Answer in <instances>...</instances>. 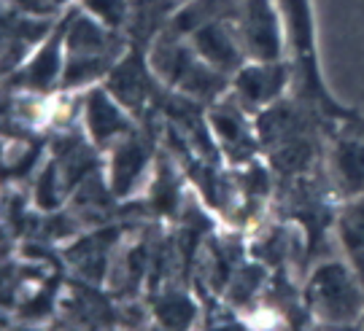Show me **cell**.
Returning a JSON list of instances; mask_svg holds the SVG:
<instances>
[{
  "mask_svg": "<svg viewBox=\"0 0 364 331\" xmlns=\"http://www.w3.org/2000/svg\"><path fill=\"white\" fill-rule=\"evenodd\" d=\"M305 299L313 318L326 326H359L364 315V283L348 261H321L311 272Z\"/></svg>",
  "mask_w": 364,
  "mask_h": 331,
  "instance_id": "7a4b0ae2",
  "label": "cell"
},
{
  "mask_svg": "<svg viewBox=\"0 0 364 331\" xmlns=\"http://www.w3.org/2000/svg\"><path fill=\"white\" fill-rule=\"evenodd\" d=\"M338 234L348 256L364 251V194L353 197L351 202L340 210Z\"/></svg>",
  "mask_w": 364,
  "mask_h": 331,
  "instance_id": "4fadbf2b",
  "label": "cell"
},
{
  "mask_svg": "<svg viewBox=\"0 0 364 331\" xmlns=\"http://www.w3.org/2000/svg\"><path fill=\"white\" fill-rule=\"evenodd\" d=\"M103 84L132 116L144 108L146 97H149V89H146L144 81V63L132 49L124 51V57L114 65V70L108 73Z\"/></svg>",
  "mask_w": 364,
  "mask_h": 331,
  "instance_id": "8fae6325",
  "label": "cell"
},
{
  "mask_svg": "<svg viewBox=\"0 0 364 331\" xmlns=\"http://www.w3.org/2000/svg\"><path fill=\"white\" fill-rule=\"evenodd\" d=\"M65 33L68 11L54 22L52 33L41 40L25 63L19 65L11 76H6L14 92L41 94V97L60 92V81H63V70H65Z\"/></svg>",
  "mask_w": 364,
  "mask_h": 331,
  "instance_id": "5b68a950",
  "label": "cell"
},
{
  "mask_svg": "<svg viewBox=\"0 0 364 331\" xmlns=\"http://www.w3.org/2000/svg\"><path fill=\"white\" fill-rule=\"evenodd\" d=\"M151 151L144 138L132 129L108 148V189L119 200L132 197L149 175Z\"/></svg>",
  "mask_w": 364,
  "mask_h": 331,
  "instance_id": "9c48e42d",
  "label": "cell"
},
{
  "mask_svg": "<svg viewBox=\"0 0 364 331\" xmlns=\"http://www.w3.org/2000/svg\"><path fill=\"white\" fill-rule=\"evenodd\" d=\"M230 16L248 60H287V25L278 0H237Z\"/></svg>",
  "mask_w": 364,
  "mask_h": 331,
  "instance_id": "3957f363",
  "label": "cell"
},
{
  "mask_svg": "<svg viewBox=\"0 0 364 331\" xmlns=\"http://www.w3.org/2000/svg\"><path fill=\"white\" fill-rule=\"evenodd\" d=\"M156 318L165 329H186L192 320H195V305L186 299V296H178V293H168L159 299L156 305Z\"/></svg>",
  "mask_w": 364,
  "mask_h": 331,
  "instance_id": "9a60e30c",
  "label": "cell"
},
{
  "mask_svg": "<svg viewBox=\"0 0 364 331\" xmlns=\"http://www.w3.org/2000/svg\"><path fill=\"white\" fill-rule=\"evenodd\" d=\"M78 9L87 11L92 19H97L108 30L122 33L124 25H130L132 19V0H76Z\"/></svg>",
  "mask_w": 364,
  "mask_h": 331,
  "instance_id": "5bb4252c",
  "label": "cell"
},
{
  "mask_svg": "<svg viewBox=\"0 0 364 331\" xmlns=\"http://www.w3.org/2000/svg\"><path fill=\"white\" fill-rule=\"evenodd\" d=\"M124 38L117 30H108L87 11L78 9V3L68 11L65 33V70L60 81V92L73 94L78 89H90L95 84H103L114 65L124 57Z\"/></svg>",
  "mask_w": 364,
  "mask_h": 331,
  "instance_id": "6da1fadb",
  "label": "cell"
},
{
  "mask_svg": "<svg viewBox=\"0 0 364 331\" xmlns=\"http://www.w3.org/2000/svg\"><path fill=\"white\" fill-rule=\"evenodd\" d=\"M63 202V178H60V167L49 162L41 173L38 183H36V205L41 210H54Z\"/></svg>",
  "mask_w": 364,
  "mask_h": 331,
  "instance_id": "2e32d148",
  "label": "cell"
},
{
  "mask_svg": "<svg viewBox=\"0 0 364 331\" xmlns=\"http://www.w3.org/2000/svg\"><path fill=\"white\" fill-rule=\"evenodd\" d=\"M248 116L251 114L235 97L210 108L208 129L227 153H243L254 148V129L248 127Z\"/></svg>",
  "mask_w": 364,
  "mask_h": 331,
  "instance_id": "30bf717a",
  "label": "cell"
},
{
  "mask_svg": "<svg viewBox=\"0 0 364 331\" xmlns=\"http://www.w3.org/2000/svg\"><path fill=\"white\" fill-rule=\"evenodd\" d=\"M294 67L287 60H248L230 81V94L246 108L248 114H262L284 100L287 87L294 78Z\"/></svg>",
  "mask_w": 364,
  "mask_h": 331,
  "instance_id": "8992f818",
  "label": "cell"
},
{
  "mask_svg": "<svg viewBox=\"0 0 364 331\" xmlns=\"http://www.w3.org/2000/svg\"><path fill=\"white\" fill-rule=\"evenodd\" d=\"M359 329H364V315H362V320H359Z\"/></svg>",
  "mask_w": 364,
  "mask_h": 331,
  "instance_id": "ac0fdd59",
  "label": "cell"
},
{
  "mask_svg": "<svg viewBox=\"0 0 364 331\" xmlns=\"http://www.w3.org/2000/svg\"><path fill=\"white\" fill-rule=\"evenodd\" d=\"M332 170L335 178L351 197L364 194V138L346 135L332 148Z\"/></svg>",
  "mask_w": 364,
  "mask_h": 331,
  "instance_id": "7c38bea8",
  "label": "cell"
},
{
  "mask_svg": "<svg viewBox=\"0 0 364 331\" xmlns=\"http://www.w3.org/2000/svg\"><path fill=\"white\" fill-rule=\"evenodd\" d=\"M284 25H287L289 49L297 57V76L302 81L305 92L313 100H321L324 105L335 108L332 94L324 89V81L318 73V51H316V22H313L311 0H278Z\"/></svg>",
  "mask_w": 364,
  "mask_h": 331,
  "instance_id": "277c9868",
  "label": "cell"
},
{
  "mask_svg": "<svg viewBox=\"0 0 364 331\" xmlns=\"http://www.w3.org/2000/svg\"><path fill=\"white\" fill-rule=\"evenodd\" d=\"M165 3H168L170 9H173V13H176V11H178V9H183L186 3H192V0H165Z\"/></svg>",
  "mask_w": 364,
  "mask_h": 331,
  "instance_id": "e0dca14e",
  "label": "cell"
},
{
  "mask_svg": "<svg viewBox=\"0 0 364 331\" xmlns=\"http://www.w3.org/2000/svg\"><path fill=\"white\" fill-rule=\"evenodd\" d=\"M81 119H84V129H87V138L92 141V146L105 148V151L119 138H124L127 132L135 129L132 114L108 92L105 84H95L90 89H84Z\"/></svg>",
  "mask_w": 364,
  "mask_h": 331,
  "instance_id": "ba28073f",
  "label": "cell"
},
{
  "mask_svg": "<svg viewBox=\"0 0 364 331\" xmlns=\"http://www.w3.org/2000/svg\"><path fill=\"white\" fill-rule=\"evenodd\" d=\"M186 40H189V46L195 49V54L203 63L230 78L248 63L243 40L237 36L232 16H216V19L197 25L186 36Z\"/></svg>",
  "mask_w": 364,
  "mask_h": 331,
  "instance_id": "52a82bcc",
  "label": "cell"
}]
</instances>
